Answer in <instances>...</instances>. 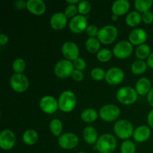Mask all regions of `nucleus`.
I'll return each instance as SVG.
<instances>
[{
  "label": "nucleus",
  "mask_w": 153,
  "mask_h": 153,
  "mask_svg": "<svg viewBox=\"0 0 153 153\" xmlns=\"http://www.w3.org/2000/svg\"><path fill=\"white\" fill-rule=\"evenodd\" d=\"M117 139L111 134H102L96 143V148L100 153H112L117 149Z\"/></svg>",
  "instance_id": "1"
},
{
  "label": "nucleus",
  "mask_w": 153,
  "mask_h": 153,
  "mask_svg": "<svg viewBox=\"0 0 153 153\" xmlns=\"http://www.w3.org/2000/svg\"><path fill=\"white\" fill-rule=\"evenodd\" d=\"M58 107L61 111L69 113L74 110L77 104V98L73 91H65L58 97Z\"/></svg>",
  "instance_id": "2"
},
{
  "label": "nucleus",
  "mask_w": 153,
  "mask_h": 153,
  "mask_svg": "<svg viewBox=\"0 0 153 153\" xmlns=\"http://www.w3.org/2000/svg\"><path fill=\"white\" fill-rule=\"evenodd\" d=\"M132 123L127 120H120L114 126V131L119 138L122 140H128L134 133Z\"/></svg>",
  "instance_id": "3"
},
{
  "label": "nucleus",
  "mask_w": 153,
  "mask_h": 153,
  "mask_svg": "<svg viewBox=\"0 0 153 153\" xmlns=\"http://www.w3.org/2000/svg\"><path fill=\"white\" fill-rule=\"evenodd\" d=\"M137 91L135 88L131 87H123L117 91L116 94L117 99L118 101L123 105H132L137 101L138 97Z\"/></svg>",
  "instance_id": "4"
},
{
  "label": "nucleus",
  "mask_w": 153,
  "mask_h": 153,
  "mask_svg": "<svg viewBox=\"0 0 153 153\" xmlns=\"http://www.w3.org/2000/svg\"><path fill=\"white\" fill-rule=\"evenodd\" d=\"M118 36V29L114 25H108L102 27L100 29L97 38L100 43L103 44L108 45L116 40Z\"/></svg>",
  "instance_id": "5"
},
{
  "label": "nucleus",
  "mask_w": 153,
  "mask_h": 153,
  "mask_svg": "<svg viewBox=\"0 0 153 153\" xmlns=\"http://www.w3.org/2000/svg\"><path fill=\"white\" fill-rule=\"evenodd\" d=\"M121 111L118 106L113 104L105 105L100 108L99 115L105 122H114L120 116Z\"/></svg>",
  "instance_id": "6"
},
{
  "label": "nucleus",
  "mask_w": 153,
  "mask_h": 153,
  "mask_svg": "<svg viewBox=\"0 0 153 153\" xmlns=\"http://www.w3.org/2000/svg\"><path fill=\"white\" fill-rule=\"evenodd\" d=\"M75 68L72 61L67 59L60 60L54 67L55 76L60 79H67L73 74Z\"/></svg>",
  "instance_id": "7"
},
{
  "label": "nucleus",
  "mask_w": 153,
  "mask_h": 153,
  "mask_svg": "<svg viewBox=\"0 0 153 153\" xmlns=\"http://www.w3.org/2000/svg\"><path fill=\"white\" fill-rule=\"evenodd\" d=\"M10 86L15 92L23 93L29 87V80L25 75L14 73L10 79Z\"/></svg>",
  "instance_id": "8"
},
{
  "label": "nucleus",
  "mask_w": 153,
  "mask_h": 153,
  "mask_svg": "<svg viewBox=\"0 0 153 153\" xmlns=\"http://www.w3.org/2000/svg\"><path fill=\"white\" fill-rule=\"evenodd\" d=\"M133 52V46L129 41L121 40L116 43L113 49V54L118 59H126L131 56Z\"/></svg>",
  "instance_id": "9"
},
{
  "label": "nucleus",
  "mask_w": 153,
  "mask_h": 153,
  "mask_svg": "<svg viewBox=\"0 0 153 153\" xmlns=\"http://www.w3.org/2000/svg\"><path fill=\"white\" fill-rule=\"evenodd\" d=\"M79 138L76 134L67 132L58 137V143L60 147L64 149H73L78 146Z\"/></svg>",
  "instance_id": "10"
},
{
  "label": "nucleus",
  "mask_w": 153,
  "mask_h": 153,
  "mask_svg": "<svg viewBox=\"0 0 153 153\" xmlns=\"http://www.w3.org/2000/svg\"><path fill=\"white\" fill-rule=\"evenodd\" d=\"M39 105H40L42 111L48 114L55 113L59 108L58 100L49 95H46L42 97L39 102Z\"/></svg>",
  "instance_id": "11"
},
{
  "label": "nucleus",
  "mask_w": 153,
  "mask_h": 153,
  "mask_svg": "<svg viewBox=\"0 0 153 153\" xmlns=\"http://www.w3.org/2000/svg\"><path fill=\"white\" fill-rule=\"evenodd\" d=\"M88 19L85 16L78 14L70 19L69 22V28L75 34H81L86 31L88 25Z\"/></svg>",
  "instance_id": "12"
},
{
  "label": "nucleus",
  "mask_w": 153,
  "mask_h": 153,
  "mask_svg": "<svg viewBox=\"0 0 153 153\" xmlns=\"http://www.w3.org/2000/svg\"><path fill=\"white\" fill-rule=\"evenodd\" d=\"M16 143V135L10 129H4L0 133V147L3 150H10Z\"/></svg>",
  "instance_id": "13"
},
{
  "label": "nucleus",
  "mask_w": 153,
  "mask_h": 153,
  "mask_svg": "<svg viewBox=\"0 0 153 153\" xmlns=\"http://www.w3.org/2000/svg\"><path fill=\"white\" fill-rule=\"evenodd\" d=\"M125 78L124 71L120 67H111L106 71L105 81L110 85H118Z\"/></svg>",
  "instance_id": "14"
},
{
  "label": "nucleus",
  "mask_w": 153,
  "mask_h": 153,
  "mask_svg": "<svg viewBox=\"0 0 153 153\" xmlns=\"http://www.w3.org/2000/svg\"><path fill=\"white\" fill-rule=\"evenodd\" d=\"M61 52L65 59L73 61L79 58V49L76 43L72 41H67L62 45Z\"/></svg>",
  "instance_id": "15"
},
{
  "label": "nucleus",
  "mask_w": 153,
  "mask_h": 153,
  "mask_svg": "<svg viewBox=\"0 0 153 153\" xmlns=\"http://www.w3.org/2000/svg\"><path fill=\"white\" fill-rule=\"evenodd\" d=\"M128 40L131 44L137 46L144 44L147 40V33L143 28H134L129 33Z\"/></svg>",
  "instance_id": "16"
},
{
  "label": "nucleus",
  "mask_w": 153,
  "mask_h": 153,
  "mask_svg": "<svg viewBox=\"0 0 153 153\" xmlns=\"http://www.w3.org/2000/svg\"><path fill=\"white\" fill-rule=\"evenodd\" d=\"M51 27L54 30L60 31L62 30L67 26V17L64 13L62 12H57L52 14L49 20Z\"/></svg>",
  "instance_id": "17"
},
{
  "label": "nucleus",
  "mask_w": 153,
  "mask_h": 153,
  "mask_svg": "<svg viewBox=\"0 0 153 153\" xmlns=\"http://www.w3.org/2000/svg\"><path fill=\"white\" fill-rule=\"evenodd\" d=\"M26 8L32 14L40 16L46 12V6L42 0H28Z\"/></svg>",
  "instance_id": "18"
},
{
  "label": "nucleus",
  "mask_w": 153,
  "mask_h": 153,
  "mask_svg": "<svg viewBox=\"0 0 153 153\" xmlns=\"http://www.w3.org/2000/svg\"><path fill=\"white\" fill-rule=\"evenodd\" d=\"M151 136L150 127L142 125L134 129L133 133V138L137 143H143L149 140Z\"/></svg>",
  "instance_id": "19"
},
{
  "label": "nucleus",
  "mask_w": 153,
  "mask_h": 153,
  "mask_svg": "<svg viewBox=\"0 0 153 153\" xmlns=\"http://www.w3.org/2000/svg\"><path fill=\"white\" fill-rule=\"evenodd\" d=\"M130 9V2L128 0H117L111 5V11L117 16H123L128 12Z\"/></svg>",
  "instance_id": "20"
},
{
  "label": "nucleus",
  "mask_w": 153,
  "mask_h": 153,
  "mask_svg": "<svg viewBox=\"0 0 153 153\" xmlns=\"http://www.w3.org/2000/svg\"><path fill=\"white\" fill-rule=\"evenodd\" d=\"M152 89V84L147 78H140L135 84V90L137 94L140 96L147 95Z\"/></svg>",
  "instance_id": "21"
},
{
  "label": "nucleus",
  "mask_w": 153,
  "mask_h": 153,
  "mask_svg": "<svg viewBox=\"0 0 153 153\" xmlns=\"http://www.w3.org/2000/svg\"><path fill=\"white\" fill-rule=\"evenodd\" d=\"M84 140L89 145H94L97 143L98 140V133L97 129L93 126H87L82 131Z\"/></svg>",
  "instance_id": "22"
},
{
  "label": "nucleus",
  "mask_w": 153,
  "mask_h": 153,
  "mask_svg": "<svg viewBox=\"0 0 153 153\" xmlns=\"http://www.w3.org/2000/svg\"><path fill=\"white\" fill-rule=\"evenodd\" d=\"M142 21V15L137 10L129 12L126 17V23L130 27H137Z\"/></svg>",
  "instance_id": "23"
},
{
  "label": "nucleus",
  "mask_w": 153,
  "mask_h": 153,
  "mask_svg": "<svg viewBox=\"0 0 153 153\" xmlns=\"http://www.w3.org/2000/svg\"><path fill=\"white\" fill-rule=\"evenodd\" d=\"M38 138L39 135L37 131L31 128L26 130L22 135V140L25 144L28 146H32L35 144L38 140Z\"/></svg>",
  "instance_id": "24"
},
{
  "label": "nucleus",
  "mask_w": 153,
  "mask_h": 153,
  "mask_svg": "<svg viewBox=\"0 0 153 153\" xmlns=\"http://www.w3.org/2000/svg\"><path fill=\"white\" fill-rule=\"evenodd\" d=\"M99 116V113L94 108L85 109L81 114V119L87 123L95 122Z\"/></svg>",
  "instance_id": "25"
},
{
  "label": "nucleus",
  "mask_w": 153,
  "mask_h": 153,
  "mask_svg": "<svg viewBox=\"0 0 153 153\" xmlns=\"http://www.w3.org/2000/svg\"><path fill=\"white\" fill-rule=\"evenodd\" d=\"M100 46H101V43L98 38L96 37H89L85 41V48L90 53L97 54L100 50Z\"/></svg>",
  "instance_id": "26"
},
{
  "label": "nucleus",
  "mask_w": 153,
  "mask_h": 153,
  "mask_svg": "<svg viewBox=\"0 0 153 153\" xmlns=\"http://www.w3.org/2000/svg\"><path fill=\"white\" fill-rule=\"evenodd\" d=\"M151 53L152 52H151L150 46L146 43L140 45L135 49V56L139 60H142V61L147 59Z\"/></svg>",
  "instance_id": "27"
},
{
  "label": "nucleus",
  "mask_w": 153,
  "mask_h": 153,
  "mask_svg": "<svg viewBox=\"0 0 153 153\" xmlns=\"http://www.w3.org/2000/svg\"><path fill=\"white\" fill-rule=\"evenodd\" d=\"M134 4L137 12L143 13L150 10L153 4V1L152 0H135Z\"/></svg>",
  "instance_id": "28"
},
{
  "label": "nucleus",
  "mask_w": 153,
  "mask_h": 153,
  "mask_svg": "<svg viewBox=\"0 0 153 153\" xmlns=\"http://www.w3.org/2000/svg\"><path fill=\"white\" fill-rule=\"evenodd\" d=\"M49 129L51 133L55 137H60L63 131V123L60 120L53 119L49 123Z\"/></svg>",
  "instance_id": "29"
},
{
  "label": "nucleus",
  "mask_w": 153,
  "mask_h": 153,
  "mask_svg": "<svg viewBox=\"0 0 153 153\" xmlns=\"http://www.w3.org/2000/svg\"><path fill=\"white\" fill-rule=\"evenodd\" d=\"M147 67L148 65L146 62L142 60H137L131 64V70L134 74L141 75L146 71Z\"/></svg>",
  "instance_id": "30"
},
{
  "label": "nucleus",
  "mask_w": 153,
  "mask_h": 153,
  "mask_svg": "<svg viewBox=\"0 0 153 153\" xmlns=\"http://www.w3.org/2000/svg\"><path fill=\"white\" fill-rule=\"evenodd\" d=\"M113 55V52H111L110 49L104 48V49H102L99 51L98 53L97 54V58L100 62L105 63L108 62L111 59Z\"/></svg>",
  "instance_id": "31"
},
{
  "label": "nucleus",
  "mask_w": 153,
  "mask_h": 153,
  "mask_svg": "<svg viewBox=\"0 0 153 153\" xmlns=\"http://www.w3.org/2000/svg\"><path fill=\"white\" fill-rule=\"evenodd\" d=\"M25 67H26L25 61L21 58H16L12 64V68L14 73H19V74L23 73L24 70H25Z\"/></svg>",
  "instance_id": "32"
},
{
  "label": "nucleus",
  "mask_w": 153,
  "mask_h": 153,
  "mask_svg": "<svg viewBox=\"0 0 153 153\" xmlns=\"http://www.w3.org/2000/svg\"><path fill=\"white\" fill-rule=\"evenodd\" d=\"M120 152L121 153H135V144L130 140H124L120 146Z\"/></svg>",
  "instance_id": "33"
},
{
  "label": "nucleus",
  "mask_w": 153,
  "mask_h": 153,
  "mask_svg": "<svg viewBox=\"0 0 153 153\" xmlns=\"http://www.w3.org/2000/svg\"><path fill=\"white\" fill-rule=\"evenodd\" d=\"M105 74L106 72L100 67H95L91 72V78L94 80L98 81V82L105 79Z\"/></svg>",
  "instance_id": "34"
},
{
  "label": "nucleus",
  "mask_w": 153,
  "mask_h": 153,
  "mask_svg": "<svg viewBox=\"0 0 153 153\" xmlns=\"http://www.w3.org/2000/svg\"><path fill=\"white\" fill-rule=\"evenodd\" d=\"M78 11H79V14L85 15L88 14L91 10V3L86 0H83V1H80V2L78 4Z\"/></svg>",
  "instance_id": "35"
},
{
  "label": "nucleus",
  "mask_w": 153,
  "mask_h": 153,
  "mask_svg": "<svg viewBox=\"0 0 153 153\" xmlns=\"http://www.w3.org/2000/svg\"><path fill=\"white\" fill-rule=\"evenodd\" d=\"M78 7L76 5H73V4H68L67 7L64 10V14L66 15L67 18H73L77 15Z\"/></svg>",
  "instance_id": "36"
},
{
  "label": "nucleus",
  "mask_w": 153,
  "mask_h": 153,
  "mask_svg": "<svg viewBox=\"0 0 153 153\" xmlns=\"http://www.w3.org/2000/svg\"><path fill=\"white\" fill-rule=\"evenodd\" d=\"M73 64L75 70H80V71H83L87 67V63L85 60L82 58H79V57L73 61Z\"/></svg>",
  "instance_id": "37"
},
{
  "label": "nucleus",
  "mask_w": 153,
  "mask_h": 153,
  "mask_svg": "<svg viewBox=\"0 0 153 153\" xmlns=\"http://www.w3.org/2000/svg\"><path fill=\"white\" fill-rule=\"evenodd\" d=\"M100 29L96 25H91L87 28L86 34L89 37H96L98 36V33Z\"/></svg>",
  "instance_id": "38"
},
{
  "label": "nucleus",
  "mask_w": 153,
  "mask_h": 153,
  "mask_svg": "<svg viewBox=\"0 0 153 153\" xmlns=\"http://www.w3.org/2000/svg\"><path fill=\"white\" fill-rule=\"evenodd\" d=\"M142 21L144 22L145 24H152L153 22V13L150 10L146 11L145 13H142Z\"/></svg>",
  "instance_id": "39"
},
{
  "label": "nucleus",
  "mask_w": 153,
  "mask_h": 153,
  "mask_svg": "<svg viewBox=\"0 0 153 153\" xmlns=\"http://www.w3.org/2000/svg\"><path fill=\"white\" fill-rule=\"evenodd\" d=\"M71 76L73 80L76 81V82H82L84 79V73L80 70H74Z\"/></svg>",
  "instance_id": "40"
},
{
  "label": "nucleus",
  "mask_w": 153,
  "mask_h": 153,
  "mask_svg": "<svg viewBox=\"0 0 153 153\" xmlns=\"http://www.w3.org/2000/svg\"><path fill=\"white\" fill-rule=\"evenodd\" d=\"M27 1H25L24 0H16L13 2V5H14L15 8L18 9V10H22L26 7Z\"/></svg>",
  "instance_id": "41"
},
{
  "label": "nucleus",
  "mask_w": 153,
  "mask_h": 153,
  "mask_svg": "<svg viewBox=\"0 0 153 153\" xmlns=\"http://www.w3.org/2000/svg\"><path fill=\"white\" fill-rule=\"evenodd\" d=\"M9 41L8 36L4 33H1L0 34V45L1 46H4L7 44Z\"/></svg>",
  "instance_id": "42"
},
{
  "label": "nucleus",
  "mask_w": 153,
  "mask_h": 153,
  "mask_svg": "<svg viewBox=\"0 0 153 153\" xmlns=\"http://www.w3.org/2000/svg\"><path fill=\"white\" fill-rule=\"evenodd\" d=\"M147 123L150 128H153V109L149 112L147 115Z\"/></svg>",
  "instance_id": "43"
},
{
  "label": "nucleus",
  "mask_w": 153,
  "mask_h": 153,
  "mask_svg": "<svg viewBox=\"0 0 153 153\" xmlns=\"http://www.w3.org/2000/svg\"><path fill=\"white\" fill-rule=\"evenodd\" d=\"M146 98H147V102L149 104V105L152 106L153 108V88H152V89L150 90L149 94H147Z\"/></svg>",
  "instance_id": "44"
},
{
  "label": "nucleus",
  "mask_w": 153,
  "mask_h": 153,
  "mask_svg": "<svg viewBox=\"0 0 153 153\" xmlns=\"http://www.w3.org/2000/svg\"><path fill=\"white\" fill-rule=\"evenodd\" d=\"M146 64H147L148 67H150L151 69H153V52L150 54L149 58L146 60Z\"/></svg>",
  "instance_id": "45"
},
{
  "label": "nucleus",
  "mask_w": 153,
  "mask_h": 153,
  "mask_svg": "<svg viewBox=\"0 0 153 153\" xmlns=\"http://www.w3.org/2000/svg\"><path fill=\"white\" fill-rule=\"evenodd\" d=\"M66 2L69 4H73V5H76V4H79L80 2L79 0H67Z\"/></svg>",
  "instance_id": "46"
},
{
  "label": "nucleus",
  "mask_w": 153,
  "mask_h": 153,
  "mask_svg": "<svg viewBox=\"0 0 153 153\" xmlns=\"http://www.w3.org/2000/svg\"><path fill=\"white\" fill-rule=\"evenodd\" d=\"M111 19L113 21H117L118 19V16H117V15L115 14H113L111 16Z\"/></svg>",
  "instance_id": "47"
},
{
  "label": "nucleus",
  "mask_w": 153,
  "mask_h": 153,
  "mask_svg": "<svg viewBox=\"0 0 153 153\" xmlns=\"http://www.w3.org/2000/svg\"><path fill=\"white\" fill-rule=\"evenodd\" d=\"M78 153H87V152H78Z\"/></svg>",
  "instance_id": "48"
}]
</instances>
